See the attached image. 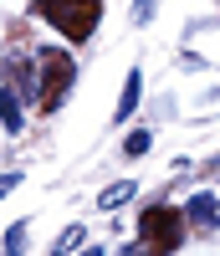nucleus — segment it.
Instances as JSON below:
<instances>
[{"label": "nucleus", "mask_w": 220, "mask_h": 256, "mask_svg": "<svg viewBox=\"0 0 220 256\" xmlns=\"http://www.w3.org/2000/svg\"><path fill=\"white\" fill-rule=\"evenodd\" d=\"M36 10L67 41H87L98 31V20H102V0H36Z\"/></svg>", "instance_id": "nucleus-1"}, {"label": "nucleus", "mask_w": 220, "mask_h": 256, "mask_svg": "<svg viewBox=\"0 0 220 256\" xmlns=\"http://www.w3.org/2000/svg\"><path fill=\"white\" fill-rule=\"evenodd\" d=\"M184 210H174V205H148L144 216H138V236L154 256H169V251H180L184 241Z\"/></svg>", "instance_id": "nucleus-2"}, {"label": "nucleus", "mask_w": 220, "mask_h": 256, "mask_svg": "<svg viewBox=\"0 0 220 256\" xmlns=\"http://www.w3.org/2000/svg\"><path fill=\"white\" fill-rule=\"evenodd\" d=\"M36 77H41V113H56V102L62 98H67V88H72V77H77V67H72V56L67 52H62V46H46V52H41L36 56Z\"/></svg>", "instance_id": "nucleus-3"}, {"label": "nucleus", "mask_w": 220, "mask_h": 256, "mask_svg": "<svg viewBox=\"0 0 220 256\" xmlns=\"http://www.w3.org/2000/svg\"><path fill=\"white\" fill-rule=\"evenodd\" d=\"M184 220H190V226H205V230L220 226V200H215V195H194V200L184 205Z\"/></svg>", "instance_id": "nucleus-4"}, {"label": "nucleus", "mask_w": 220, "mask_h": 256, "mask_svg": "<svg viewBox=\"0 0 220 256\" xmlns=\"http://www.w3.org/2000/svg\"><path fill=\"white\" fill-rule=\"evenodd\" d=\"M138 98H144V72L134 67V72H128V82H123V98H118V113H113V118L128 123V113L138 108Z\"/></svg>", "instance_id": "nucleus-5"}, {"label": "nucleus", "mask_w": 220, "mask_h": 256, "mask_svg": "<svg viewBox=\"0 0 220 256\" xmlns=\"http://www.w3.org/2000/svg\"><path fill=\"white\" fill-rule=\"evenodd\" d=\"M0 123H6V134H20V102L10 88H0Z\"/></svg>", "instance_id": "nucleus-6"}, {"label": "nucleus", "mask_w": 220, "mask_h": 256, "mask_svg": "<svg viewBox=\"0 0 220 256\" xmlns=\"http://www.w3.org/2000/svg\"><path fill=\"white\" fill-rule=\"evenodd\" d=\"M134 190H138L134 180H123V184H108V190H102V195H98V205H102V210H118V205H123L128 195H134Z\"/></svg>", "instance_id": "nucleus-7"}, {"label": "nucleus", "mask_w": 220, "mask_h": 256, "mask_svg": "<svg viewBox=\"0 0 220 256\" xmlns=\"http://www.w3.org/2000/svg\"><path fill=\"white\" fill-rule=\"evenodd\" d=\"M148 144H154L148 128H134V134H128V144H123V154H128V159H144V154H148Z\"/></svg>", "instance_id": "nucleus-8"}, {"label": "nucleus", "mask_w": 220, "mask_h": 256, "mask_svg": "<svg viewBox=\"0 0 220 256\" xmlns=\"http://www.w3.org/2000/svg\"><path fill=\"white\" fill-rule=\"evenodd\" d=\"M26 230H31L26 220H16V226L6 230V256H26Z\"/></svg>", "instance_id": "nucleus-9"}, {"label": "nucleus", "mask_w": 220, "mask_h": 256, "mask_svg": "<svg viewBox=\"0 0 220 256\" xmlns=\"http://www.w3.org/2000/svg\"><path fill=\"white\" fill-rule=\"evenodd\" d=\"M77 241H82V226H67V230H62V246H56L52 256H67V251H72Z\"/></svg>", "instance_id": "nucleus-10"}, {"label": "nucleus", "mask_w": 220, "mask_h": 256, "mask_svg": "<svg viewBox=\"0 0 220 256\" xmlns=\"http://www.w3.org/2000/svg\"><path fill=\"white\" fill-rule=\"evenodd\" d=\"M16 184H20V169H10V174H0V200H6V195H10Z\"/></svg>", "instance_id": "nucleus-11"}, {"label": "nucleus", "mask_w": 220, "mask_h": 256, "mask_svg": "<svg viewBox=\"0 0 220 256\" xmlns=\"http://www.w3.org/2000/svg\"><path fill=\"white\" fill-rule=\"evenodd\" d=\"M118 256H148V246H123Z\"/></svg>", "instance_id": "nucleus-12"}, {"label": "nucleus", "mask_w": 220, "mask_h": 256, "mask_svg": "<svg viewBox=\"0 0 220 256\" xmlns=\"http://www.w3.org/2000/svg\"><path fill=\"white\" fill-rule=\"evenodd\" d=\"M82 256H102V246H87V251H82Z\"/></svg>", "instance_id": "nucleus-13"}]
</instances>
